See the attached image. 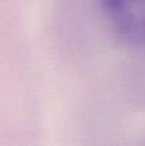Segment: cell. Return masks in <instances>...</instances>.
I'll return each instance as SVG.
<instances>
[{
    "instance_id": "obj_1",
    "label": "cell",
    "mask_w": 145,
    "mask_h": 146,
    "mask_svg": "<svg viewBox=\"0 0 145 146\" xmlns=\"http://www.w3.org/2000/svg\"><path fill=\"white\" fill-rule=\"evenodd\" d=\"M109 25L125 41L145 45V0H100Z\"/></svg>"
}]
</instances>
